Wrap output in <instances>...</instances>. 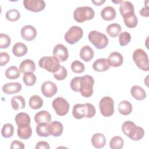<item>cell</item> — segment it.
<instances>
[{
	"mask_svg": "<svg viewBox=\"0 0 149 149\" xmlns=\"http://www.w3.org/2000/svg\"><path fill=\"white\" fill-rule=\"evenodd\" d=\"M79 77H73L70 81V88H72V90L74 91L79 92Z\"/></svg>",
	"mask_w": 149,
	"mask_h": 149,
	"instance_id": "cell-45",
	"label": "cell"
},
{
	"mask_svg": "<svg viewBox=\"0 0 149 149\" xmlns=\"http://www.w3.org/2000/svg\"><path fill=\"white\" fill-rule=\"evenodd\" d=\"M14 133V127L11 123L5 124L1 130V134L5 138L11 137Z\"/></svg>",
	"mask_w": 149,
	"mask_h": 149,
	"instance_id": "cell-37",
	"label": "cell"
},
{
	"mask_svg": "<svg viewBox=\"0 0 149 149\" xmlns=\"http://www.w3.org/2000/svg\"><path fill=\"white\" fill-rule=\"evenodd\" d=\"M29 104L31 108L33 109H38L41 108L43 105V100L39 95H34L30 98Z\"/></svg>",
	"mask_w": 149,
	"mask_h": 149,
	"instance_id": "cell-33",
	"label": "cell"
},
{
	"mask_svg": "<svg viewBox=\"0 0 149 149\" xmlns=\"http://www.w3.org/2000/svg\"><path fill=\"white\" fill-rule=\"evenodd\" d=\"M122 130L126 136L134 141L141 140L144 135L143 128L136 126L134 122L130 120H127L123 123Z\"/></svg>",
	"mask_w": 149,
	"mask_h": 149,
	"instance_id": "cell-1",
	"label": "cell"
},
{
	"mask_svg": "<svg viewBox=\"0 0 149 149\" xmlns=\"http://www.w3.org/2000/svg\"><path fill=\"white\" fill-rule=\"evenodd\" d=\"M23 5L26 9L30 11L38 12L44 9L46 4L43 0H24Z\"/></svg>",
	"mask_w": 149,
	"mask_h": 149,
	"instance_id": "cell-11",
	"label": "cell"
},
{
	"mask_svg": "<svg viewBox=\"0 0 149 149\" xmlns=\"http://www.w3.org/2000/svg\"><path fill=\"white\" fill-rule=\"evenodd\" d=\"M123 18L125 25L129 28H134L137 25L138 19L134 13L127 15Z\"/></svg>",
	"mask_w": 149,
	"mask_h": 149,
	"instance_id": "cell-32",
	"label": "cell"
},
{
	"mask_svg": "<svg viewBox=\"0 0 149 149\" xmlns=\"http://www.w3.org/2000/svg\"><path fill=\"white\" fill-rule=\"evenodd\" d=\"M15 122L18 127H26L30 126L31 119L30 116L25 112H20L17 113L15 118Z\"/></svg>",
	"mask_w": 149,
	"mask_h": 149,
	"instance_id": "cell-15",
	"label": "cell"
},
{
	"mask_svg": "<svg viewBox=\"0 0 149 149\" xmlns=\"http://www.w3.org/2000/svg\"><path fill=\"white\" fill-rule=\"evenodd\" d=\"M116 10L115 8L111 6H107L101 11V16L105 20H112L116 17Z\"/></svg>",
	"mask_w": 149,
	"mask_h": 149,
	"instance_id": "cell-24",
	"label": "cell"
},
{
	"mask_svg": "<svg viewBox=\"0 0 149 149\" xmlns=\"http://www.w3.org/2000/svg\"><path fill=\"white\" fill-rule=\"evenodd\" d=\"M131 40V36L127 31H123L119 36V42L120 45L125 46L127 45Z\"/></svg>",
	"mask_w": 149,
	"mask_h": 149,
	"instance_id": "cell-42",
	"label": "cell"
},
{
	"mask_svg": "<svg viewBox=\"0 0 149 149\" xmlns=\"http://www.w3.org/2000/svg\"><path fill=\"white\" fill-rule=\"evenodd\" d=\"M130 93L132 97L137 100L141 101L146 98V91L139 86H133L131 88Z\"/></svg>",
	"mask_w": 149,
	"mask_h": 149,
	"instance_id": "cell-25",
	"label": "cell"
},
{
	"mask_svg": "<svg viewBox=\"0 0 149 149\" xmlns=\"http://www.w3.org/2000/svg\"><path fill=\"white\" fill-rule=\"evenodd\" d=\"M124 145L123 139L118 136L113 137L109 141V146L112 149H120Z\"/></svg>",
	"mask_w": 149,
	"mask_h": 149,
	"instance_id": "cell-36",
	"label": "cell"
},
{
	"mask_svg": "<svg viewBox=\"0 0 149 149\" xmlns=\"http://www.w3.org/2000/svg\"><path fill=\"white\" fill-rule=\"evenodd\" d=\"M94 55V51L89 45L83 46L80 51V56L81 59L86 62L90 61L93 58Z\"/></svg>",
	"mask_w": 149,
	"mask_h": 149,
	"instance_id": "cell-26",
	"label": "cell"
},
{
	"mask_svg": "<svg viewBox=\"0 0 149 149\" xmlns=\"http://www.w3.org/2000/svg\"><path fill=\"white\" fill-rule=\"evenodd\" d=\"M19 70L24 74L27 72H34L36 70L35 63L31 59H26L20 63Z\"/></svg>",
	"mask_w": 149,
	"mask_h": 149,
	"instance_id": "cell-20",
	"label": "cell"
},
{
	"mask_svg": "<svg viewBox=\"0 0 149 149\" xmlns=\"http://www.w3.org/2000/svg\"><path fill=\"white\" fill-rule=\"evenodd\" d=\"M99 108L101 115L105 117H109L114 113V101L108 96L102 97L99 102Z\"/></svg>",
	"mask_w": 149,
	"mask_h": 149,
	"instance_id": "cell-8",
	"label": "cell"
},
{
	"mask_svg": "<svg viewBox=\"0 0 149 149\" xmlns=\"http://www.w3.org/2000/svg\"><path fill=\"white\" fill-rule=\"evenodd\" d=\"M5 17L6 19L10 22H15L20 17V12L16 9H12L6 12Z\"/></svg>",
	"mask_w": 149,
	"mask_h": 149,
	"instance_id": "cell-39",
	"label": "cell"
},
{
	"mask_svg": "<svg viewBox=\"0 0 149 149\" xmlns=\"http://www.w3.org/2000/svg\"><path fill=\"white\" fill-rule=\"evenodd\" d=\"M11 42L10 37L5 34L1 33L0 34V48L4 49L8 48Z\"/></svg>",
	"mask_w": 149,
	"mask_h": 149,
	"instance_id": "cell-43",
	"label": "cell"
},
{
	"mask_svg": "<svg viewBox=\"0 0 149 149\" xmlns=\"http://www.w3.org/2000/svg\"><path fill=\"white\" fill-rule=\"evenodd\" d=\"M83 29L79 26H72L64 36L65 40L69 44H74L83 37Z\"/></svg>",
	"mask_w": 149,
	"mask_h": 149,
	"instance_id": "cell-9",
	"label": "cell"
},
{
	"mask_svg": "<svg viewBox=\"0 0 149 149\" xmlns=\"http://www.w3.org/2000/svg\"><path fill=\"white\" fill-rule=\"evenodd\" d=\"M38 65L40 68L52 73L58 70L61 66L59 61L54 56L42 57L39 60Z\"/></svg>",
	"mask_w": 149,
	"mask_h": 149,
	"instance_id": "cell-7",
	"label": "cell"
},
{
	"mask_svg": "<svg viewBox=\"0 0 149 149\" xmlns=\"http://www.w3.org/2000/svg\"><path fill=\"white\" fill-rule=\"evenodd\" d=\"M49 123H40L36 126V133L40 137H47L50 136Z\"/></svg>",
	"mask_w": 149,
	"mask_h": 149,
	"instance_id": "cell-30",
	"label": "cell"
},
{
	"mask_svg": "<svg viewBox=\"0 0 149 149\" xmlns=\"http://www.w3.org/2000/svg\"><path fill=\"white\" fill-rule=\"evenodd\" d=\"M119 12L123 17L130 13H134V8L133 4L130 1H123L119 5Z\"/></svg>",
	"mask_w": 149,
	"mask_h": 149,
	"instance_id": "cell-22",
	"label": "cell"
},
{
	"mask_svg": "<svg viewBox=\"0 0 149 149\" xmlns=\"http://www.w3.org/2000/svg\"><path fill=\"white\" fill-rule=\"evenodd\" d=\"M50 146L47 141H40L36 146V149H49Z\"/></svg>",
	"mask_w": 149,
	"mask_h": 149,
	"instance_id": "cell-47",
	"label": "cell"
},
{
	"mask_svg": "<svg viewBox=\"0 0 149 149\" xmlns=\"http://www.w3.org/2000/svg\"><path fill=\"white\" fill-rule=\"evenodd\" d=\"M49 134L54 137L60 136L63 130V125L59 121H53L49 123Z\"/></svg>",
	"mask_w": 149,
	"mask_h": 149,
	"instance_id": "cell-19",
	"label": "cell"
},
{
	"mask_svg": "<svg viewBox=\"0 0 149 149\" xmlns=\"http://www.w3.org/2000/svg\"><path fill=\"white\" fill-rule=\"evenodd\" d=\"M94 78L90 75L79 77V88L81 95L84 97H90L93 93Z\"/></svg>",
	"mask_w": 149,
	"mask_h": 149,
	"instance_id": "cell-3",
	"label": "cell"
},
{
	"mask_svg": "<svg viewBox=\"0 0 149 149\" xmlns=\"http://www.w3.org/2000/svg\"><path fill=\"white\" fill-rule=\"evenodd\" d=\"M68 75V71L63 66H61L58 70H57L56 72L53 73V76L55 79H56L57 80H64Z\"/></svg>",
	"mask_w": 149,
	"mask_h": 149,
	"instance_id": "cell-41",
	"label": "cell"
},
{
	"mask_svg": "<svg viewBox=\"0 0 149 149\" xmlns=\"http://www.w3.org/2000/svg\"><path fill=\"white\" fill-rule=\"evenodd\" d=\"M23 81L26 86H32L36 82V76L33 72L26 73L23 77Z\"/></svg>",
	"mask_w": 149,
	"mask_h": 149,
	"instance_id": "cell-38",
	"label": "cell"
},
{
	"mask_svg": "<svg viewBox=\"0 0 149 149\" xmlns=\"http://www.w3.org/2000/svg\"><path fill=\"white\" fill-rule=\"evenodd\" d=\"M11 149H24V144L20 141L14 140L10 145Z\"/></svg>",
	"mask_w": 149,
	"mask_h": 149,
	"instance_id": "cell-46",
	"label": "cell"
},
{
	"mask_svg": "<svg viewBox=\"0 0 149 149\" xmlns=\"http://www.w3.org/2000/svg\"><path fill=\"white\" fill-rule=\"evenodd\" d=\"M20 71L15 66L9 67L5 71V76L9 79H16L20 77Z\"/></svg>",
	"mask_w": 149,
	"mask_h": 149,
	"instance_id": "cell-34",
	"label": "cell"
},
{
	"mask_svg": "<svg viewBox=\"0 0 149 149\" xmlns=\"http://www.w3.org/2000/svg\"><path fill=\"white\" fill-rule=\"evenodd\" d=\"M95 112L94 106L90 103L77 104L73 106L72 109L73 116L77 119H80L84 117L91 118L94 116Z\"/></svg>",
	"mask_w": 149,
	"mask_h": 149,
	"instance_id": "cell-2",
	"label": "cell"
},
{
	"mask_svg": "<svg viewBox=\"0 0 149 149\" xmlns=\"http://www.w3.org/2000/svg\"><path fill=\"white\" fill-rule=\"evenodd\" d=\"M17 136L20 139L26 140L31 136L32 129L30 126L26 127H18L17 130Z\"/></svg>",
	"mask_w": 149,
	"mask_h": 149,
	"instance_id": "cell-35",
	"label": "cell"
},
{
	"mask_svg": "<svg viewBox=\"0 0 149 149\" xmlns=\"http://www.w3.org/2000/svg\"><path fill=\"white\" fill-rule=\"evenodd\" d=\"M41 91L45 97L50 98L57 93L58 88L54 82L51 81H46L41 85Z\"/></svg>",
	"mask_w": 149,
	"mask_h": 149,
	"instance_id": "cell-13",
	"label": "cell"
},
{
	"mask_svg": "<svg viewBox=\"0 0 149 149\" xmlns=\"http://www.w3.org/2000/svg\"><path fill=\"white\" fill-rule=\"evenodd\" d=\"M53 56L56 58L59 62H65L69 57L68 49L64 45L58 44L54 48Z\"/></svg>",
	"mask_w": 149,
	"mask_h": 149,
	"instance_id": "cell-12",
	"label": "cell"
},
{
	"mask_svg": "<svg viewBox=\"0 0 149 149\" xmlns=\"http://www.w3.org/2000/svg\"><path fill=\"white\" fill-rule=\"evenodd\" d=\"M22 84L20 83H8L3 85L2 91L6 94H13L19 93L22 90Z\"/></svg>",
	"mask_w": 149,
	"mask_h": 149,
	"instance_id": "cell-16",
	"label": "cell"
},
{
	"mask_svg": "<svg viewBox=\"0 0 149 149\" xmlns=\"http://www.w3.org/2000/svg\"><path fill=\"white\" fill-rule=\"evenodd\" d=\"M10 61L9 55L5 52H1L0 53V65L3 66L7 64Z\"/></svg>",
	"mask_w": 149,
	"mask_h": 149,
	"instance_id": "cell-44",
	"label": "cell"
},
{
	"mask_svg": "<svg viewBox=\"0 0 149 149\" xmlns=\"http://www.w3.org/2000/svg\"><path fill=\"white\" fill-rule=\"evenodd\" d=\"M111 66L115 68L120 66L123 62V58L121 54L118 52H111L108 58Z\"/></svg>",
	"mask_w": 149,
	"mask_h": 149,
	"instance_id": "cell-18",
	"label": "cell"
},
{
	"mask_svg": "<svg viewBox=\"0 0 149 149\" xmlns=\"http://www.w3.org/2000/svg\"><path fill=\"white\" fill-rule=\"evenodd\" d=\"M11 105L14 110H18L24 108L26 101L22 95H16L11 99Z\"/></svg>",
	"mask_w": 149,
	"mask_h": 149,
	"instance_id": "cell-28",
	"label": "cell"
},
{
	"mask_svg": "<svg viewBox=\"0 0 149 149\" xmlns=\"http://www.w3.org/2000/svg\"><path fill=\"white\" fill-rule=\"evenodd\" d=\"M90 42L99 49L105 48L108 44V38L104 33L96 30L91 31L88 36Z\"/></svg>",
	"mask_w": 149,
	"mask_h": 149,
	"instance_id": "cell-6",
	"label": "cell"
},
{
	"mask_svg": "<svg viewBox=\"0 0 149 149\" xmlns=\"http://www.w3.org/2000/svg\"><path fill=\"white\" fill-rule=\"evenodd\" d=\"M95 12L90 6L77 7L73 12V18L78 23H83L86 20H90L94 18Z\"/></svg>",
	"mask_w": 149,
	"mask_h": 149,
	"instance_id": "cell-4",
	"label": "cell"
},
{
	"mask_svg": "<svg viewBox=\"0 0 149 149\" xmlns=\"http://www.w3.org/2000/svg\"><path fill=\"white\" fill-rule=\"evenodd\" d=\"M52 107L56 114L59 116L66 115L69 109V104L64 98L58 97L54 99L52 103Z\"/></svg>",
	"mask_w": 149,
	"mask_h": 149,
	"instance_id": "cell-10",
	"label": "cell"
},
{
	"mask_svg": "<svg viewBox=\"0 0 149 149\" xmlns=\"http://www.w3.org/2000/svg\"><path fill=\"white\" fill-rule=\"evenodd\" d=\"M132 104L126 100L122 101L118 105V111L119 113L123 115H128L132 111Z\"/></svg>",
	"mask_w": 149,
	"mask_h": 149,
	"instance_id": "cell-29",
	"label": "cell"
},
{
	"mask_svg": "<svg viewBox=\"0 0 149 149\" xmlns=\"http://www.w3.org/2000/svg\"><path fill=\"white\" fill-rule=\"evenodd\" d=\"M21 36L26 41H32L36 37L37 30L33 26L26 25L21 29Z\"/></svg>",
	"mask_w": 149,
	"mask_h": 149,
	"instance_id": "cell-14",
	"label": "cell"
},
{
	"mask_svg": "<svg viewBox=\"0 0 149 149\" xmlns=\"http://www.w3.org/2000/svg\"><path fill=\"white\" fill-rule=\"evenodd\" d=\"M34 121L36 123H49L51 121V115L47 111H41L34 115Z\"/></svg>",
	"mask_w": 149,
	"mask_h": 149,
	"instance_id": "cell-23",
	"label": "cell"
},
{
	"mask_svg": "<svg viewBox=\"0 0 149 149\" xmlns=\"http://www.w3.org/2000/svg\"><path fill=\"white\" fill-rule=\"evenodd\" d=\"M122 30V27L120 24L118 23H112L109 24L107 29H106V31L107 34L111 37L115 38L117 37L119 33Z\"/></svg>",
	"mask_w": 149,
	"mask_h": 149,
	"instance_id": "cell-31",
	"label": "cell"
},
{
	"mask_svg": "<svg viewBox=\"0 0 149 149\" xmlns=\"http://www.w3.org/2000/svg\"><path fill=\"white\" fill-rule=\"evenodd\" d=\"M122 0H120V1H112V2H113V3H122Z\"/></svg>",
	"mask_w": 149,
	"mask_h": 149,
	"instance_id": "cell-50",
	"label": "cell"
},
{
	"mask_svg": "<svg viewBox=\"0 0 149 149\" xmlns=\"http://www.w3.org/2000/svg\"><path fill=\"white\" fill-rule=\"evenodd\" d=\"M140 14L143 16H145V17H148L149 16V13H148V3H147L146 5V6L142 8V9L139 11Z\"/></svg>",
	"mask_w": 149,
	"mask_h": 149,
	"instance_id": "cell-48",
	"label": "cell"
},
{
	"mask_svg": "<svg viewBox=\"0 0 149 149\" xmlns=\"http://www.w3.org/2000/svg\"><path fill=\"white\" fill-rule=\"evenodd\" d=\"M71 69L75 73H81L84 71V64L78 60L74 61L71 64Z\"/></svg>",
	"mask_w": 149,
	"mask_h": 149,
	"instance_id": "cell-40",
	"label": "cell"
},
{
	"mask_svg": "<svg viewBox=\"0 0 149 149\" xmlns=\"http://www.w3.org/2000/svg\"><path fill=\"white\" fill-rule=\"evenodd\" d=\"M91 140L93 146L97 148H101L104 147L106 144V138L105 136L101 133H97L93 134Z\"/></svg>",
	"mask_w": 149,
	"mask_h": 149,
	"instance_id": "cell-21",
	"label": "cell"
},
{
	"mask_svg": "<svg viewBox=\"0 0 149 149\" xmlns=\"http://www.w3.org/2000/svg\"><path fill=\"white\" fill-rule=\"evenodd\" d=\"M12 52L16 57H22L27 52V46L22 42H16L12 48Z\"/></svg>",
	"mask_w": 149,
	"mask_h": 149,
	"instance_id": "cell-27",
	"label": "cell"
},
{
	"mask_svg": "<svg viewBox=\"0 0 149 149\" xmlns=\"http://www.w3.org/2000/svg\"><path fill=\"white\" fill-rule=\"evenodd\" d=\"M105 2V0H103V1L102 0H100V1H94V0H93L92 1V2L97 6H100L102 3H104Z\"/></svg>",
	"mask_w": 149,
	"mask_h": 149,
	"instance_id": "cell-49",
	"label": "cell"
},
{
	"mask_svg": "<svg viewBox=\"0 0 149 149\" xmlns=\"http://www.w3.org/2000/svg\"><path fill=\"white\" fill-rule=\"evenodd\" d=\"M133 60L136 66L143 71L149 70V61L147 53L141 48L136 49L133 53Z\"/></svg>",
	"mask_w": 149,
	"mask_h": 149,
	"instance_id": "cell-5",
	"label": "cell"
},
{
	"mask_svg": "<svg viewBox=\"0 0 149 149\" xmlns=\"http://www.w3.org/2000/svg\"><path fill=\"white\" fill-rule=\"evenodd\" d=\"M110 67L108 60L106 58L98 59L93 63V68L96 72H105L108 70Z\"/></svg>",
	"mask_w": 149,
	"mask_h": 149,
	"instance_id": "cell-17",
	"label": "cell"
}]
</instances>
